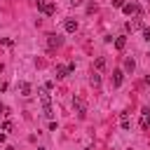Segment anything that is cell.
Returning a JSON list of instances; mask_svg holds the SVG:
<instances>
[{"label": "cell", "mask_w": 150, "mask_h": 150, "mask_svg": "<svg viewBox=\"0 0 150 150\" xmlns=\"http://www.w3.org/2000/svg\"><path fill=\"white\" fill-rule=\"evenodd\" d=\"M145 84H150V75H148V77H145Z\"/></svg>", "instance_id": "obj_20"}, {"label": "cell", "mask_w": 150, "mask_h": 150, "mask_svg": "<svg viewBox=\"0 0 150 150\" xmlns=\"http://www.w3.org/2000/svg\"><path fill=\"white\" fill-rule=\"evenodd\" d=\"M148 42H150V40H148Z\"/></svg>", "instance_id": "obj_22"}, {"label": "cell", "mask_w": 150, "mask_h": 150, "mask_svg": "<svg viewBox=\"0 0 150 150\" xmlns=\"http://www.w3.org/2000/svg\"><path fill=\"white\" fill-rule=\"evenodd\" d=\"M122 9H124V14H141V7L136 2H124Z\"/></svg>", "instance_id": "obj_4"}, {"label": "cell", "mask_w": 150, "mask_h": 150, "mask_svg": "<svg viewBox=\"0 0 150 150\" xmlns=\"http://www.w3.org/2000/svg\"><path fill=\"white\" fill-rule=\"evenodd\" d=\"M89 82H91V87H98V84H101V75H98V73H94V75L89 77Z\"/></svg>", "instance_id": "obj_15"}, {"label": "cell", "mask_w": 150, "mask_h": 150, "mask_svg": "<svg viewBox=\"0 0 150 150\" xmlns=\"http://www.w3.org/2000/svg\"><path fill=\"white\" fill-rule=\"evenodd\" d=\"M38 94H40V101H42V112H45V117L52 120L54 112H52V96H49V91H47V89H40Z\"/></svg>", "instance_id": "obj_1"}, {"label": "cell", "mask_w": 150, "mask_h": 150, "mask_svg": "<svg viewBox=\"0 0 150 150\" xmlns=\"http://www.w3.org/2000/svg\"><path fill=\"white\" fill-rule=\"evenodd\" d=\"M68 73H70V70H68V66H56V80H63Z\"/></svg>", "instance_id": "obj_11"}, {"label": "cell", "mask_w": 150, "mask_h": 150, "mask_svg": "<svg viewBox=\"0 0 150 150\" xmlns=\"http://www.w3.org/2000/svg\"><path fill=\"white\" fill-rule=\"evenodd\" d=\"M122 82H124V73L122 70H115L112 73V87H120Z\"/></svg>", "instance_id": "obj_6"}, {"label": "cell", "mask_w": 150, "mask_h": 150, "mask_svg": "<svg viewBox=\"0 0 150 150\" xmlns=\"http://www.w3.org/2000/svg\"><path fill=\"white\" fill-rule=\"evenodd\" d=\"M38 150H45V148H38Z\"/></svg>", "instance_id": "obj_21"}, {"label": "cell", "mask_w": 150, "mask_h": 150, "mask_svg": "<svg viewBox=\"0 0 150 150\" xmlns=\"http://www.w3.org/2000/svg\"><path fill=\"white\" fill-rule=\"evenodd\" d=\"M143 35H145V40H150V26H145V28H143Z\"/></svg>", "instance_id": "obj_17"}, {"label": "cell", "mask_w": 150, "mask_h": 150, "mask_svg": "<svg viewBox=\"0 0 150 150\" xmlns=\"http://www.w3.org/2000/svg\"><path fill=\"white\" fill-rule=\"evenodd\" d=\"M38 2V9L42 12V14H47V16H52L54 12H56V7L52 5V2H47V0H35Z\"/></svg>", "instance_id": "obj_2"}, {"label": "cell", "mask_w": 150, "mask_h": 150, "mask_svg": "<svg viewBox=\"0 0 150 150\" xmlns=\"http://www.w3.org/2000/svg\"><path fill=\"white\" fill-rule=\"evenodd\" d=\"M73 105H75V110H77V115H80V117H84V115H87V108H84L82 98H73Z\"/></svg>", "instance_id": "obj_5"}, {"label": "cell", "mask_w": 150, "mask_h": 150, "mask_svg": "<svg viewBox=\"0 0 150 150\" xmlns=\"http://www.w3.org/2000/svg\"><path fill=\"white\" fill-rule=\"evenodd\" d=\"M112 5H115V7H122V5H124V0H112Z\"/></svg>", "instance_id": "obj_18"}, {"label": "cell", "mask_w": 150, "mask_h": 150, "mask_svg": "<svg viewBox=\"0 0 150 150\" xmlns=\"http://www.w3.org/2000/svg\"><path fill=\"white\" fill-rule=\"evenodd\" d=\"M47 45H49V49H54V47L61 45V38L59 35H47Z\"/></svg>", "instance_id": "obj_10"}, {"label": "cell", "mask_w": 150, "mask_h": 150, "mask_svg": "<svg viewBox=\"0 0 150 150\" xmlns=\"http://www.w3.org/2000/svg\"><path fill=\"white\" fill-rule=\"evenodd\" d=\"M94 68H96V70H105V59H103V56H98V59L94 61Z\"/></svg>", "instance_id": "obj_12"}, {"label": "cell", "mask_w": 150, "mask_h": 150, "mask_svg": "<svg viewBox=\"0 0 150 150\" xmlns=\"http://www.w3.org/2000/svg\"><path fill=\"white\" fill-rule=\"evenodd\" d=\"M134 68H136V61H134V59H127V61H124V70H127V73H134Z\"/></svg>", "instance_id": "obj_13"}, {"label": "cell", "mask_w": 150, "mask_h": 150, "mask_svg": "<svg viewBox=\"0 0 150 150\" xmlns=\"http://www.w3.org/2000/svg\"><path fill=\"white\" fill-rule=\"evenodd\" d=\"M63 28H66L68 33H75V30H77V21H75V19H66V23H63Z\"/></svg>", "instance_id": "obj_8"}, {"label": "cell", "mask_w": 150, "mask_h": 150, "mask_svg": "<svg viewBox=\"0 0 150 150\" xmlns=\"http://www.w3.org/2000/svg\"><path fill=\"white\" fill-rule=\"evenodd\" d=\"M143 28V21L141 19H134V21H127V30H138Z\"/></svg>", "instance_id": "obj_9"}, {"label": "cell", "mask_w": 150, "mask_h": 150, "mask_svg": "<svg viewBox=\"0 0 150 150\" xmlns=\"http://www.w3.org/2000/svg\"><path fill=\"white\" fill-rule=\"evenodd\" d=\"M124 45H127V38H124V35H120V38L115 40V47H117V49H124Z\"/></svg>", "instance_id": "obj_14"}, {"label": "cell", "mask_w": 150, "mask_h": 150, "mask_svg": "<svg viewBox=\"0 0 150 150\" xmlns=\"http://www.w3.org/2000/svg\"><path fill=\"white\" fill-rule=\"evenodd\" d=\"M5 89H7V84H5V82H0V91H5Z\"/></svg>", "instance_id": "obj_19"}, {"label": "cell", "mask_w": 150, "mask_h": 150, "mask_svg": "<svg viewBox=\"0 0 150 150\" xmlns=\"http://www.w3.org/2000/svg\"><path fill=\"white\" fill-rule=\"evenodd\" d=\"M70 2H73V0H70Z\"/></svg>", "instance_id": "obj_23"}, {"label": "cell", "mask_w": 150, "mask_h": 150, "mask_svg": "<svg viewBox=\"0 0 150 150\" xmlns=\"http://www.w3.org/2000/svg\"><path fill=\"white\" fill-rule=\"evenodd\" d=\"M12 129H14V124H12L9 120H5V122H2V131H5V134H9Z\"/></svg>", "instance_id": "obj_16"}, {"label": "cell", "mask_w": 150, "mask_h": 150, "mask_svg": "<svg viewBox=\"0 0 150 150\" xmlns=\"http://www.w3.org/2000/svg\"><path fill=\"white\" fill-rule=\"evenodd\" d=\"M30 91H33V87L28 82H19V94L21 96H30Z\"/></svg>", "instance_id": "obj_7"}, {"label": "cell", "mask_w": 150, "mask_h": 150, "mask_svg": "<svg viewBox=\"0 0 150 150\" xmlns=\"http://www.w3.org/2000/svg\"><path fill=\"white\" fill-rule=\"evenodd\" d=\"M120 127L124 129V131H129L131 129V117H129V112L124 110V112H120Z\"/></svg>", "instance_id": "obj_3"}]
</instances>
